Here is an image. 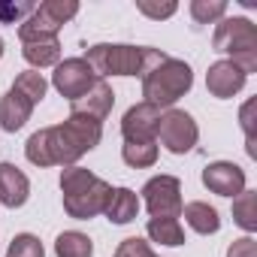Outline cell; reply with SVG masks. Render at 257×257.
Listing matches in <instances>:
<instances>
[{
    "label": "cell",
    "instance_id": "8fae6325",
    "mask_svg": "<svg viewBox=\"0 0 257 257\" xmlns=\"http://www.w3.org/2000/svg\"><path fill=\"white\" fill-rule=\"evenodd\" d=\"M203 185L218 197H239L245 191V170L233 161H215L203 170Z\"/></svg>",
    "mask_w": 257,
    "mask_h": 257
},
{
    "label": "cell",
    "instance_id": "d4e9b609",
    "mask_svg": "<svg viewBox=\"0 0 257 257\" xmlns=\"http://www.w3.org/2000/svg\"><path fill=\"white\" fill-rule=\"evenodd\" d=\"M7 257H46V248H43L40 236L19 233V236H13V242L7 248Z\"/></svg>",
    "mask_w": 257,
    "mask_h": 257
},
{
    "label": "cell",
    "instance_id": "cb8c5ba5",
    "mask_svg": "<svg viewBox=\"0 0 257 257\" xmlns=\"http://www.w3.org/2000/svg\"><path fill=\"white\" fill-rule=\"evenodd\" d=\"M227 16V0H191V19L197 25H212Z\"/></svg>",
    "mask_w": 257,
    "mask_h": 257
},
{
    "label": "cell",
    "instance_id": "9c48e42d",
    "mask_svg": "<svg viewBox=\"0 0 257 257\" xmlns=\"http://www.w3.org/2000/svg\"><path fill=\"white\" fill-rule=\"evenodd\" d=\"M97 82V76L91 73V67L85 64V58H67V61H58L55 64V73H52V85L61 97H67L70 103L79 100L91 85Z\"/></svg>",
    "mask_w": 257,
    "mask_h": 257
},
{
    "label": "cell",
    "instance_id": "8992f818",
    "mask_svg": "<svg viewBox=\"0 0 257 257\" xmlns=\"http://www.w3.org/2000/svg\"><path fill=\"white\" fill-rule=\"evenodd\" d=\"M79 13L76 0H46L40 4L31 19L19 25V40L22 43H37V40H58V31Z\"/></svg>",
    "mask_w": 257,
    "mask_h": 257
},
{
    "label": "cell",
    "instance_id": "7402d4cb",
    "mask_svg": "<svg viewBox=\"0 0 257 257\" xmlns=\"http://www.w3.org/2000/svg\"><path fill=\"white\" fill-rule=\"evenodd\" d=\"M121 158L127 167L134 170H146L158 164V143H124L121 146Z\"/></svg>",
    "mask_w": 257,
    "mask_h": 257
},
{
    "label": "cell",
    "instance_id": "f546056e",
    "mask_svg": "<svg viewBox=\"0 0 257 257\" xmlns=\"http://www.w3.org/2000/svg\"><path fill=\"white\" fill-rule=\"evenodd\" d=\"M251 112H254V100H248L245 106H242V131H245V140H248V155L251 158H257V152H254V121H251Z\"/></svg>",
    "mask_w": 257,
    "mask_h": 257
},
{
    "label": "cell",
    "instance_id": "7c38bea8",
    "mask_svg": "<svg viewBox=\"0 0 257 257\" xmlns=\"http://www.w3.org/2000/svg\"><path fill=\"white\" fill-rule=\"evenodd\" d=\"M245 73L233 64V61H215L212 67H209V73H206V88H209V94L212 97H218V100H230V97H236L242 88H245Z\"/></svg>",
    "mask_w": 257,
    "mask_h": 257
},
{
    "label": "cell",
    "instance_id": "9a60e30c",
    "mask_svg": "<svg viewBox=\"0 0 257 257\" xmlns=\"http://www.w3.org/2000/svg\"><path fill=\"white\" fill-rule=\"evenodd\" d=\"M31 112H34V103L25 100L16 88H10L4 97H0V127L7 134H16L31 121Z\"/></svg>",
    "mask_w": 257,
    "mask_h": 257
},
{
    "label": "cell",
    "instance_id": "52a82bcc",
    "mask_svg": "<svg viewBox=\"0 0 257 257\" xmlns=\"http://www.w3.org/2000/svg\"><path fill=\"white\" fill-rule=\"evenodd\" d=\"M200 140V127L191 112L185 109H167L158 124V143L170 155H188Z\"/></svg>",
    "mask_w": 257,
    "mask_h": 257
},
{
    "label": "cell",
    "instance_id": "d6986e66",
    "mask_svg": "<svg viewBox=\"0 0 257 257\" xmlns=\"http://www.w3.org/2000/svg\"><path fill=\"white\" fill-rule=\"evenodd\" d=\"M146 233H149L152 242H161V245H170V248L185 245V227H182L179 218H149Z\"/></svg>",
    "mask_w": 257,
    "mask_h": 257
},
{
    "label": "cell",
    "instance_id": "2e32d148",
    "mask_svg": "<svg viewBox=\"0 0 257 257\" xmlns=\"http://www.w3.org/2000/svg\"><path fill=\"white\" fill-rule=\"evenodd\" d=\"M103 215L109 218V224H131L140 215V197L131 188H112Z\"/></svg>",
    "mask_w": 257,
    "mask_h": 257
},
{
    "label": "cell",
    "instance_id": "484cf974",
    "mask_svg": "<svg viewBox=\"0 0 257 257\" xmlns=\"http://www.w3.org/2000/svg\"><path fill=\"white\" fill-rule=\"evenodd\" d=\"M115 257H158V254L149 248L146 239H140V236H127V239H121V245L115 248Z\"/></svg>",
    "mask_w": 257,
    "mask_h": 257
},
{
    "label": "cell",
    "instance_id": "4dcf8cb0",
    "mask_svg": "<svg viewBox=\"0 0 257 257\" xmlns=\"http://www.w3.org/2000/svg\"><path fill=\"white\" fill-rule=\"evenodd\" d=\"M4 49H7V46H4V37H0V58H4Z\"/></svg>",
    "mask_w": 257,
    "mask_h": 257
},
{
    "label": "cell",
    "instance_id": "5bb4252c",
    "mask_svg": "<svg viewBox=\"0 0 257 257\" xmlns=\"http://www.w3.org/2000/svg\"><path fill=\"white\" fill-rule=\"evenodd\" d=\"M31 197V182L28 176L16 167V164H0V203L7 209H19L25 206Z\"/></svg>",
    "mask_w": 257,
    "mask_h": 257
},
{
    "label": "cell",
    "instance_id": "603a6c76",
    "mask_svg": "<svg viewBox=\"0 0 257 257\" xmlns=\"http://www.w3.org/2000/svg\"><path fill=\"white\" fill-rule=\"evenodd\" d=\"M13 88H16L25 100H31V103L37 106V103H43V97H46V91H49V82L43 79L40 70H25V73L16 76Z\"/></svg>",
    "mask_w": 257,
    "mask_h": 257
},
{
    "label": "cell",
    "instance_id": "30bf717a",
    "mask_svg": "<svg viewBox=\"0 0 257 257\" xmlns=\"http://www.w3.org/2000/svg\"><path fill=\"white\" fill-rule=\"evenodd\" d=\"M161 109L152 103H137L124 112L121 118V137L124 143H158V124H161Z\"/></svg>",
    "mask_w": 257,
    "mask_h": 257
},
{
    "label": "cell",
    "instance_id": "4316f807",
    "mask_svg": "<svg viewBox=\"0 0 257 257\" xmlns=\"http://www.w3.org/2000/svg\"><path fill=\"white\" fill-rule=\"evenodd\" d=\"M37 10V4H0V22L4 25H13V22H25L31 19V13Z\"/></svg>",
    "mask_w": 257,
    "mask_h": 257
},
{
    "label": "cell",
    "instance_id": "ac0fdd59",
    "mask_svg": "<svg viewBox=\"0 0 257 257\" xmlns=\"http://www.w3.org/2000/svg\"><path fill=\"white\" fill-rule=\"evenodd\" d=\"M22 58L34 67V70H43V67H55L61 61V43L58 40H37V43H22Z\"/></svg>",
    "mask_w": 257,
    "mask_h": 257
},
{
    "label": "cell",
    "instance_id": "e0dca14e",
    "mask_svg": "<svg viewBox=\"0 0 257 257\" xmlns=\"http://www.w3.org/2000/svg\"><path fill=\"white\" fill-rule=\"evenodd\" d=\"M182 215H185V224H188L194 233H200V236H212V233L221 230V215H218V209L209 206V203H203V200H194V203L182 206Z\"/></svg>",
    "mask_w": 257,
    "mask_h": 257
},
{
    "label": "cell",
    "instance_id": "f1b7e54d",
    "mask_svg": "<svg viewBox=\"0 0 257 257\" xmlns=\"http://www.w3.org/2000/svg\"><path fill=\"white\" fill-rule=\"evenodd\" d=\"M227 257H257V242H254L251 236L233 239L230 248H227Z\"/></svg>",
    "mask_w": 257,
    "mask_h": 257
},
{
    "label": "cell",
    "instance_id": "44dd1931",
    "mask_svg": "<svg viewBox=\"0 0 257 257\" xmlns=\"http://www.w3.org/2000/svg\"><path fill=\"white\" fill-rule=\"evenodd\" d=\"M233 221L245 233L257 230V191H242L239 197H233Z\"/></svg>",
    "mask_w": 257,
    "mask_h": 257
},
{
    "label": "cell",
    "instance_id": "4fadbf2b",
    "mask_svg": "<svg viewBox=\"0 0 257 257\" xmlns=\"http://www.w3.org/2000/svg\"><path fill=\"white\" fill-rule=\"evenodd\" d=\"M115 106V91L106 79H97L79 100L70 103V112H79V115H88V118H97V121H106L109 112Z\"/></svg>",
    "mask_w": 257,
    "mask_h": 257
},
{
    "label": "cell",
    "instance_id": "6da1fadb",
    "mask_svg": "<svg viewBox=\"0 0 257 257\" xmlns=\"http://www.w3.org/2000/svg\"><path fill=\"white\" fill-rule=\"evenodd\" d=\"M103 140V121L70 112L67 121L40 127L25 146V158L34 167H76L82 155L97 149Z\"/></svg>",
    "mask_w": 257,
    "mask_h": 257
},
{
    "label": "cell",
    "instance_id": "ba28073f",
    "mask_svg": "<svg viewBox=\"0 0 257 257\" xmlns=\"http://www.w3.org/2000/svg\"><path fill=\"white\" fill-rule=\"evenodd\" d=\"M143 200L152 218H179L182 215V182L176 176H155L143 185Z\"/></svg>",
    "mask_w": 257,
    "mask_h": 257
},
{
    "label": "cell",
    "instance_id": "3957f363",
    "mask_svg": "<svg viewBox=\"0 0 257 257\" xmlns=\"http://www.w3.org/2000/svg\"><path fill=\"white\" fill-rule=\"evenodd\" d=\"M61 194H64V212L76 221H88L103 215L112 188L109 182H103L100 176L76 164L61 170Z\"/></svg>",
    "mask_w": 257,
    "mask_h": 257
},
{
    "label": "cell",
    "instance_id": "7a4b0ae2",
    "mask_svg": "<svg viewBox=\"0 0 257 257\" xmlns=\"http://www.w3.org/2000/svg\"><path fill=\"white\" fill-rule=\"evenodd\" d=\"M167 55L149 46H127V43H97L85 52V64L97 79L106 76H146Z\"/></svg>",
    "mask_w": 257,
    "mask_h": 257
},
{
    "label": "cell",
    "instance_id": "83f0119b",
    "mask_svg": "<svg viewBox=\"0 0 257 257\" xmlns=\"http://www.w3.org/2000/svg\"><path fill=\"white\" fill-rule=\"evenodd\" d=\"M137 10L143 13V16H149V19H155V22H161V19H170V16H176V4H149V0H140L137 4Z\"/></svg>",
    "mask_w": 257,
    "mask_h": 257
},
{
    "label": "cell",
    "instance_id": "277c9868",
    "mask_svg": "<svg viewBox=\"0 0 257 257\" xmlns=\"http://www.w3.org/2000/svg\"><path fill=\"white\" fill-rule=\"evenodd\" d=\"M191 85H194L191 64L167 55L161 64H155L143 76V97H146V103H152L158 109H173L191 91Z\"/></svg>",
    "mask_w": 257,
    "mask_h": 257
},
{
    "label": "cell",
    "instance_id": "5b68a950",
    "mask_svg": "<svg viewBox=\"0 0 257 257\" xmlns=\"http://www.w3.org/2000/svg\"><path fill=\"white\" fill-rule=\"evenodd\" d=\"M212 49L221 55H230L227 61H233L245 76L257 73V28L251 19L245 16L221 19L212 37Z\"/></svg>",
    "mask_w": 257,
    "mask_h": 257
},
{
    "label": "cell",
    "instance_id": "ffe728a7",
    "mask_svg": "<svg viewBox=\"0 0 257 257\" xmlns=\"http://www.w3.org/2000/svg\"><path fill=\"white\" fill-rule=\"evenodd\" d=\"M55 254L58 257H91L94 254V242L79 233V230H64L55 239Z\"/></svg>",
    "mask_w": 257,
    "mask_h": 257
}]
</instances>
